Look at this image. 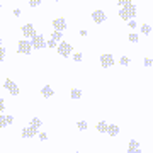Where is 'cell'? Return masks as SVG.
Instances as JSON below:
<instances>
[{"instance_id": "6da1fadb", "label": "cell", "mask_w": 153, "mask_h": 153, "mask_svg": "<svg viewBox=\"0 0 153 153\" xmlns=\"http://www.w3.org/2000/svg\"><path fill=\"white\" fill-rule=\"evenodd\" d=\"M136 12H138V7L134 5V4H131V5L121 7L119 17H121V19H124V21H133L134 16H136Z\"/></svg>"}, {"instance_id": "7a4b0ae2", "label": "cell", "mask_w": 153, "mask_h": 153, "mask_svg": "<svg viewBox=\"0 0 153 153\" xmlns=\"http://www.w3.org/2000/svg\"><path fill=\"white\" fill-rule=\"evenodd\" d=\"M71 51H73V46H71L70 43H66V41H61V43L58 44V53H60L63 58H68Z\"/></svg>"}, {"instance_id": "3957f363", "label": "cell", "mask_w": 153, "mask_h": 153, "mask_svg": "<svg viewBox=\"0 0 153 153\" xmlns=\"http://www.w3.org/2000/svg\"><path fill=\"white\" fill-rule=\"evenodd\" d=\"M29 43H31V48H33V49H43V48H46V41L43 39L41 34H36Z\"/></svg>"}, {"instance_id": "277c9868", "label": "cell", "mask_w": 153, "mask_h": 153, "mask_svg": "<svg viewBox=\"0 0 153 153\" xmlns=\"http://www.w3.org/2000/svg\"><path fill=\"white\" fill-rule=\"evenodd\" d=\"M31 43H29L27 39H21L19 43H17V51L19 53H22V55H29L31 53Z\"/></svg>"}, {"instance_id": "5b68a950", "label": "cell", "mask_w": 153, "mask_h": 153, "mask_svg": "<svg viewBox=\"0 0 153 153\" xmlns=\"http://www.w3.org/2000/svg\"><path fill=\"white\" fill-rule=\"evenodd\" d=\"M21 31H22V36H24L26 39H33L34 36L38 34V33H36V29H34L33 24H26V26H22Z\"/></svg>"}, {"instance_id": "8992f818", "label": "cell", "mask_w": 153, "mask_h": 153, "mask_svg": "<svg viewBox=\"0 0 153 153\" xmlns=\"http://www.w3.org/2000/svg\"><path fill=\"white\" fill-rule=\"evenodd\" d=\"M100 65L104 66V68H111V66H114V56L111 55V53H104V55H100Z\"/></svg>"}, {"instance_id": "52a82bcc", "label": "cell", "mask_w": 153, "mask_h": 153, "mask_svg": "<svg viewBox=\"0 0 153 153\" xmlns=\"http://www.w3.org/2000/svg\"><path fill=\"white\" fill-rule=\"evenodd\" d=\"M105 19H107V16H105L104 10H94L92 12V21L95 22V24H102V22H105Z\"/></svg>"}, {"instance_id": "ba28073f", "label": "cell", "mask_w": 153, "mask_h": 153, "mask_svg": "<svg viewBox=\"0 0 153 153\" xmlns=\"http://www.w3.org/2000/svg\"><path fill=\"white\" fill-rule=\"evenodd\" d=\"M4 88H7L12 95H19V87H17L16 83L12 82L10 78H7L5 82H4Z\"/></svg>"}, {"instance_id": "9c48e42d", "label": "cell", "mask_w": 153, "mask_h": 153, "mask_svg": "<svg viewBox=\"0 0 153 153\" xmlns=\"http://www.w3.org/2000/svg\"><path fill=\"white\" fill-rule=\"evenodd\" d=\"M53 27H55V31H58V33H63L66 29V21L63 17H58V19L53 21Z\"/></svg>"}, {"instance_id": "30bf717a", "label": "cell", "mask_w": 153, "mask_h": 153, "mask_svg": "<svg viewBox=\"0 0 153 153\" xmlns=\"http://www.w3.org/2000/svg\"><path fill=\"white\" fill-rule=\"evenodd\" d=\"M12 123H14V116H0V131L4 129V128H7V126H10Z\"/></svg>"}, {"instance_id": "8fae6325", "label": "cell", "mask_w": 153, "mask_h": 153, "mask_svg": "<svg viewBox=\"0 0 153 153\" xmlns=\"http://www.w3.org/2000/svg\"><path fill=\"white\" fill-rule=\"evenodd\" d=\"M38 133H39V131L36 129V128H33V126H27V128H24V129H22V138H26V140H27V138L36 136Z\"/></svg>"}, {"instance_id": "7c38bea8", "label": "cell", "mask_w": 153, "mask_h": 153, "mask_svg": "<svg viewBox=\"0 0 153 153\" xmlns=\"http://www.w3.org/2000/svg\"><path fill=\"white\" fill-rule=\"evenodd\" d=\"M107 134H111V136H117L119 134V126L116 124H107Z\"/></svg>"}, {"instance_id": "4fadbf2b", "label": "cell", "mask_w": 153, "mask_h": 153, "mask_svg": "<svg viewBox=\"0 0 153 153\" xmlns=\"http://www.w3.org/2000/svg\"><path fill=\"white\" fill-rule=\"evenodd\" d=\"M41 94H43L44 99H49V97H53V94L55 92H53V88L49 87V85H44V87L41 88Z\"/></svg>"}, {"instance_id": "5bb4252c", "label": "cell", "mask_w": 153, "mask_h": 153, "mask_svg": "<svg viewBox=\"0 0 153 153\" xmlns=\"http://www.w3.org/2000/svg\"><path fill=\"white\" fill-rule=\"evenodd\" d=\"M95 128H97V131H99V133L105 134V131H107V123H105V121H99Z\"/></svg>"}, {"instance_id": "9a60e30c", "label": "cell", "mask_w": 153, "mask_h": 153, "mask_svg": "<svg viewBox=\"0 0 153 153\" xmlns=\"http://www.w3.org/2000/svg\"><path fill=\"white\" fill-rule=\"evenodd\" d=\"M70 97L75 99V100L82 99V90H80V88H71V90H70Z\"/></svg>"}, {"instance_id": "2e32d148", "label": "cell", "mask_w": 153, "mask_h": 153, "mask_svg": "<svg viewBox=\"0 0 153 153\" xmlns=\"http://www.w3.org/2000/svg\"><path fill=\"white\" fill-rule=\"evenodd\" d=\"M29 126H33V128H36V129L39 131V128L43 126V121L39 119V117H33V121H31V124Z\"/></svg>"}, {"instance_id": "e0dca14e", "label": "cell", "mask_w": 153, "mask_h": 153, "mask_svg": "<svg viewBox=\"0 0 153 153\" xmlns=\"http://www.w3.org/2000/svg\"><path fill=\"white\" fill-rule=\"evenodd\" d=\"M128 150H140V143L136 140H129V145H128Z\"/></svg>"}, {"instance_id": "ac0fdd59", "label": "cell", "mask_w": 153, "mask_h": 153, "mask_svg": "<svg viewBox=\"0 0 153 153\" xmlns=\"http://www.w3.org/2000/svg\"><path fill=\"white\" fill-rule=\"evenodd\" d=\"M141 33L145 34V36H150V34H152V26H148V24H143V26H141Z\"/></svg>"}, {"instance_id": "d6986e66", "label": "cell", "mask_w": 153, "mask_h": 153, "mask_svg": "<svg viewBox=\"0 0 153 153\" xmlns=\"http://www.w3.org/2000/svg\"><path fill=\"white\" fill-rule=\"evenodd\" d=\"M87 123H85V121H78V123H76V128H78V129H80V131H85V129H87Z\"/></svg>"}, {"instance_id": "ffe728a7", "label": "cell", "mask_w": 153, "mask_h": 153, "mask_svg": "<svg viewBox=\"0 0 153 153\" xmlns=\"http://www.w3.org/2000/svg\"><path fill=\"white\" fill-rule=\"evenodd\" d=\"M121 65H123V66H128V65H129V63H131V60H129V58H128V56H121Z\"/></svg>"}, {"instance_id": "44dd1931", "label": "cell", "mask_w": 153, "mask_h": 153, "mask_svg": "<svg viewBox=\"0 0 153 153\" xmlns=\"http://www.w3.org/2000/svg\"><path fill=\"white\" fill-rule=\"evenodd\" d=\"M51 39H53L55 43H56V41H60V39H61V33H58V31H55V33L51 34Z\"/></svg>"}, {"instance_id": "7402d4cb", "label": "cell", "mask_w": 153, "mask_h": 153, "mask_svg": "<svg viewBox=\"0 0 153 153\" xmlns=\"http://www.w3.org/2000/svg\"><path fill=\"white\" fill-rule=\"evenodd\" d=\"M29 7H39L41 5V0H27Z\"/></svg>"}, {"instance_id": "603a6c76", "label": "cell", "mask_w": 153, "mask_h": 153, "mask_svg": "<svg viewBox=\"0 0 153 153\" xmlns=\"http://www.w3.org/2000/svg\"><path fill=\"white\" fill-rule=\"evenodd\" d=\"M117 4L121 7H126V5H131V0H117Z\"/></svg>"}, {"instance_id": "cb8c5ba5", "label": "cell", "mask_w": 153, "mask_h": 153, "mask_svg": "<svg viewBox=\"0 0 153 153\" xmlns=\"http://www.w3.org/2000/svg\"><path fill=\"white\" fill-rule=\"evenodd\" d=\"M5 60V48L4 46H0V61Z\"/></svg>"}, {"instance_id": "d4e9b609", "label": "cell", "mask_w": 153, "mask_h": 153, "mask_svg": "<svg viewBox=\"0 0 153 153\" xmlns=\"http://www.w3.org/2000/svg\"><path fill=\"white\" fill-rule=\"evenodd\" d=\"M128 39H129L131 43H138V34H129V36H128Z\"/></svg>"}, {"instance_id": "484cf974", "label": "cell", "mask_w": 153, "mask_h": 153, "mask_svg": "<svg viewBox=\"0 0 153 153\" xmlns=\"http://www.w3.org/2000/svg\"><path fill=\"white\" fill-rule=\"evenodd\" d=\"M82 58H83V56L80 55V53H75V55H73V61H76V63H80V61H82Z\"/></svg>"}, {"instance_id": "4316f807", "label": "cell", "mask_w": 153, "mask_h": 153, "mask_svg": "<svg viewBox=\"0 0 153 153\" xmlns=\"http://www.w3.org/2000/svg\"><path fill=\"white\" fill-rule=\"evenodd\" d=\"M38 136H39L41 141H46V140H48V134H46V133H38Z\"/></svg>"}, {"instance_id": "83f0119b", "label": "cell", "mask_w": 153, "mask_h": 153, "mask_svg": "<svg viewBox=\"0 0 153 153\" xmlns=\"http://www.w3.org/2000/svg\"><path fill=\"white\" fill-rule=\"evenodd\" d=\"M46 46H48V48H56V43L53 41V39H49L48 43H46Z\"/></svg>"}, {"instance_id": "f1b7e54d", "label": "cell", "mask_w": 153, "mask_h": 153, "mask_svg": "<svg viewBox=\"0 0 153 153\" xmlns=\"http://www.w3.org/2000/svg\"><path fill=\"white\" fill-rule=\"evenodd\" d=\"M152 65H153V61L150 58H145V66H152Z\"/></svg>"}, {"instance_id": "f546056e", "label": "cell", "mask_w": 153, "mask_h": 153, "mask_svg": "<svg viewBox=\"0 0 153 153\" xmlns=\"http://www.w3.org/2000/svg\"><path fill=\"white\" fill-rule=\"evenodd\" d=\"M4 109H5V102H4V99H0V112Z\"/></svg>"}, {"instance_id": "4dcf8cb0", "label": "cell", "mask_w": 153, "mask_h": 153, "mask_svg": "<svg viewBox=\"0 0 153 153\" xmlns=\"http://www.w3.org/2000/svg\"><path fill=\"white\" fill-rule=\"evenodd\" d=\"M128 26H129V27H131V29L138 27V24H136V22H134V21H129V24H128Z\"/></svg>"}, {"instance_id": "1f68e13d", "label": "cell", "mask_w": 153, "mask_h": 153, "mask_svg": "<svg viewBox=\"0 0 153 153\" xmlns=\"http://www.w3.org/2000/svg\"><path fill=\"white\" fill-rule=\"evenodd\" d=\"M14 16L19 17V16H21V10H19V9H14Z\"/></svg>"}, {"instance_id": "d6a6232c", "label": "cell", "mask_w": 153, "mask_h": 153, "mask_svg": "<svg viewBox=\"0 0 153 153\" xmlns=\"http://www.w3.org/2000/svg\"><path fill=\"white\" fill-rule=\"evenodd\" d=\"M128 153H143L141 150H128Z\"/></svg>"}, {"instance_id": "836d02e7", "label": "cell", "mask_w": 153, "mask_h": 153, "mask_svg": "<svg viewBox=\"0 0 153 153\" xmlns=\"http://www.w3.org/2000/svg\"><path fill=\"white\" fill-rule=\"evenodd\" d=\"M87 34H88V33L85 31V29H82V31H80V36H87Z\"/></svg>"}, {"instance_id": "e575fe53", "label": "cell", "mask_w": 153, "mask_h": 153, "mask_svg": "<svg viewBox=\"0 0 153 153\" xmlns=\"http://www.w3.org/2000/svg\"><path fill=\"white\" fill-rule=\"evenodd\" d=\"M0 46H2V39H0Z\"/></svg>"}, {"instance_id": "d590c367", "label": "cell", "mask_w": 153, "mask_h": 153, "mask_svg": "<svg viewBox=\"0 0 153 153\" xmlns=\"http://www.w3.org/2000/svg\"><path fill=\"white\" fill-rule=\"evenodd\" d=\"M51 2H58V0H51Z\"/></svg>"}, {"instance_id": "8d00e7d4", "label": "cell", "mask_w": 153, "mask_h": 153, "mask_svg": "<svg viewBox=\"0 0 153 153\" xmlns=\"http://www.w3.org/2000/svg\"><path fill=\"white\" fill-rule=\"evenodd\" d=\"M0 10H2V5H0Z\"/></svg>"}, {"instance_id": "74e56055", "label": "cell", "mask_w": 153, "mask_h": 153, "mask_svg": "<svg viewBox=\"0 0 153 153\" xmlns=\"http://www.w3.org/2000/svg\"><path fill=\"white\" fill-rule=\"evenodd\" d=\"M73 153H78V152H73Z\"/></svg>"}, {"instance_id": "f35d334b", "label": "cell", "mask_w": 153, "mask_h": 153, "mask_svg": "<svg viewBox=\"0 0 153 153\" xmlns=\"http://www.w3.org/2000/svg\"><path fill=\"white\" fill-rule=\"evenodd\" d=\"M126 153H128V152H126Z\"/></svg>"}]
</instances>
